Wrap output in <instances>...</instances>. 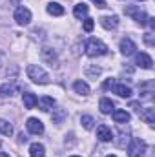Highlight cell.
Returning <instances> with one entry per match:
<instances>
[{
  "instance_id": "cell-1",
  "label": "cell",
  "mask_w": 155,
  "mask_h": 157,
  "mask_svg": "<svg viewBox=\"0 0 155 157\" xmlns=\"http://www.w3.org/2000/svg\"><path fill=\"white\" fill-rule=\"evenodd\" d=\"M84 48H86V55L89 57H102L108 53V46L100 39H88Z\"/></svg>"
},
{
  "instance_id": "cell-2",
  "label": "cell",
  "mask_w": 155,
  "mask_h": 157,
  "mask_svg": "<svg viewBox=\"0 0 155 157\" xmlns=\"http://www.w3.org/2000/svg\"><path fill=\"white\" fill-rule=\"evenodd\" d=\"M26 73H28V78H31L35 84H47L49 82V73L37 64H29Z\"/></svg>"
},
{
  "instance_id": "cell-3",
  "label": "cell",
  "mask_w": 155,
  "mask_h": 157,
  "mask_svg": "<svg viewBox=\"0 0 155 157\" xmlns=\"http://www.w3.org/2000/svg\"><path fill=\"white\" fill-rule=\"evenodd\" d=\"M124 13L128 17H131L135 22H139L141 26H146V22H148V15H146L144 9H141V6H126Z\"/></svg>"
},
{
  "instance_id": "cell-4",
  "label": "cell",
  "mask_w": 155,
  "mask_h": 157,
  "mask_svg": "<svg viewBox=\"0 0 155 157\" xmlns=\"http://www.w3.org/2000/svg\"><path fill=\"white\" fill-rule=\"evenodd\" d=\"M146 152V143L139 137H131L128 144V155L130 157H141Z\"/></svg>"
},
{
  "instance_id": "cell-5",
  "label": "cell",
  "mask_w": 155,
  "mask_h": 157,
  "mask_svg": "<svg viewBox=\"0 0 155 157\" xmlns=\"http://www.w3.org/2000/svg\"><path fill=\"white\" fill-rule=\"evenodd\" d=\"M13 18H15V22H17L18 26H28V24L31 22L33 15H31V11H29L28 7L20 6V7H17V9H15V13H13Z\"/></svg>"
},
{
  "instance_id": "cell-6",
  "label": "cell",
  "mask_w": 155,
  "mask_h": 157,
  "mask_svg": "<svg viewBox=\"0 0 155 157\" xmlns=\"http://www.w3.org/2000/svg\"><path fill=\"white\" fill-rule=\"evenodd\" d=\"M40 59H42L46 64H49L51 68H57V66H59V57H57V51H55L53 48H49V46H44V48L40 49Z\"/></svg>"
},
{
  "instance_id": "cell-7",
  "label": "cell",
  "mask_w": 155,
  "mask_h": 157,
  "mask_svg": "<svg viewBox=\"0 0 155 157\" xmlns=\"http://www.w3.org/2000/svg\"><path fill=\"white\" fill-rule=\"evenodd\" d=\"M26 128H28V132L33 133V135H42V133H44V122L37 117L28 119V121H26Z\"/></svg>"
},
{
  "instance_id": "cell-8",
  "label": "cell",
  "mask_w": 155,
  "mask_h": 157,
  "mask_svg": "<svg viewBox=\"0 0 155 157\" xmlns=\"http://www.w3.org/2000/svg\"><path fill=\"white\" fill-rule=\"evenodd\" d=\"M20 91V86L17 82H6L0 86V99H7V97H13Z\"/></svg>"
},
{
  "instance_id": "cell-9",
  "label": "cell",
  "mask_w": 155,
  "mask_h": 157,
  "mask_svg": "<svg viewBox=\"0 0 155 157\" xmlns=\"http://www.w3.org/2000/svg\"><path fill=\"white\" fill-rule=\"evenodd\" d=\"M135 64L139 66V68H142V70H152L153 68V59L148 55V53H137L135 55Z\"/></svg>"
},
{
  "instance_id": "cell-10",
  "label": "cell",
  "mask_w": 155,
  "mask_h": 157,
  "mask_svg": "<svg viewBox=\"0 0 155 157\" xmlns=\"http://www.w3.org/2000/svg\"><path fill=\"white\" fill-rule=\"evenodd\" d=\"M119 49H120V53H122L124 57H130V55L135 53L137 46H135V42H133L131 39H122L120 44H119Z\"/></svg>"
},
{
  "instance_id": "cell-11",
  "label": "cell",
  "mask_w": 155,
  "mask_h": 157,
  "mask_svg": "<svg viewBox=\"0 0 155 157\" xmlns=\"http://www.w3.org/2000/svg\"><path fill=\"white\" fill-rule=\"evenodd\" d=\"M97 139L102 141V143H110V141L113 139V132H112V128L106 126V124H100V126L97 128Z\"/></svg>"
},
{
  "instance_id": "cell-12",
  "label": "cell",
  "mask_w": 155,
  "mask_h": 157,
  "mask_svg": "<svg viewBox=\"0 0 155 157\" xmlns=\"http://www.w3.org/2000/svg\"><path fill=\"white\" fill-rule=\"evenodd\" d=\"M99 22H100V26H102L104 29H115L117 26H119V17H115V15L100 17V18H99Z\"/></svg>"
},
{
  "instance_id": "cell-13",
  "label": "cell",
  "mask_w": 155,
  "mask_h": 157,
  "mask_svg": "<svg viewBox=\"0 0 155 157\" xmlns=\"http://www.w3.org/2000/svg\"><path fill=\"white\" fill-rule=\"evenodd\" d=\"M66 119H68V110H66V108H53V112H51V121H53L55 124H62Z\"/></svg>"
},
{
  "instance_id": "cell-14",
  "label": "cell",
  "mask_w": 155,
  "mask_h": 157,
  "mask_svg": "<svg viewBox=\"0 0 155 157\" xmlns=\"http://www.w3.org/2000/svg\"><path fill=\"white\" fill-rule=\"evenodd\" d=\"M99 108H100V112H102L104 115H110V113L115 110V102H113L112 99H108V97H102V99L99 101Z\"/></svg>"
},
{
  "instance_id": "cell-15",
  "label": "cell",
  "mask_w": 155,
  "mask_h": 157,
  "mask_svg": "<svg viewBox=\"0 0 155 157\" xmlns=\"http://www.w3.org/2000/svg\"><path fill=\"white\" fill-rule=\"evenodd\" d=\"M37 104L40 106V110H42V112H49V110H53V108H55V104H57V102H55V99H53V97L44 95V97H40V99H39V102H37Z\"/></svg>"
},
{
  "instance_id": "cell-16",
  "label": "cell",
  "mask_w": 155,
  "mask_h": 157,
  "mask_svg": "<svg viewBox=\"0 0 155 157\" xmlns=\"http://www.w3.org/2000/svg\"><path fill=\"white\" fill-rule=\"evenodd\" d=\"M22 102H24V108H28V110H33L35 106H37V102H39V97L35 95V93H24L22 95Z\"/></svg>"
},
{
  "instance_id": "cell-17",
  "label": "cell",
  "mask_w": 155,
  "mask_h": 157,
  "mask_svg": "<svg viewBox=\"0 0 155 157\" xmlns=\"http://www.w3.org/2000/svg\"><path fill=\"white\" fill-rule=\"evenodd\" d=\"M112 90H113V93H117L119 97H124V99L131 97V88L126 86V84H113Z\"/></svg>"
},
{
  "instance_id": "cell-18",
  "label": "cell",
  "mask_w": 155,
  "mask_h": 157,
  "mask_svg": "<svg viewBox=\"0 0 155 157\" xmlns=\"http://www.w3.org/2000/svg\"><path fill=\"white\" fill-rule=\"evenodd\" d=\"M112 115H113V121L119 122V124H126V122H130V119H131L126 110H113Z\"/></svg>"
},
{
  "instance_id": "cell-19",
  "label": "cell",
  "mask_w": 155,
  "mask_h": 157,
  "mask_svg": "<svg viewBox=\"0 0 155 157\" xmlns=\"http://www.w3.org/2000/svg\"><path fill=\"white\" fill-rule=\"evenodd\" d=\"M29 157H46V148L42 143H33L29 146Z\"/></svg>"
},
{
  "instance_id": "cell-20",
  "label": "cell",
  "mask_w": 155,
  "mask_h": 157,
  "mask_svg": "<svg viewBox=\"0 0 155 157\" xmlns=\"http://www.w3.org/2000/svg\"><path fill=\"white\" fill-rule=\"evenodd\" d=\"M46 11H47L49 15H53V17H62V15H64V7H62L60 4H57V2H49V4L46 6Z\"/></svg>"
},
{
  "instance_id": "cell-21",
  "label": "cell",
  "mask_w": 155,
  "mask_h": 157,
  "mask_svg": "<svg viewBox=\"0 0 155 157\" xmlns=\"http://www.w3.org/2000/svg\"><path fill=\"white\" fill-rule=\"evenodd\" d=\"M73 90L77 91L78 95H82V97L89 95V86H88V82H84V80H75V82H73Z\"/></svg>"
},
{
  "instance_id": "cell-22",
  "label": "cell",
  "mask_w": 155,
  "mask_h": 157,
  "mask_svg": "<svg viewBox=\"0 0 155 157\" xmlns=\"http://www.w3.org/2000/svg\"><path fill=\"white\" fill-rule=\"evenodd\" d=\"M139 113H141V119L144 122H148V124H153L155 122V108H144Z\"/></svg>"
},
{
  "instance_id": "cell-23",
  "label": "cell",
  "mask_w": 155,
  "mask_h": 157,
  "mask_svg": "<svg viewBox=\"0 0 155 157\" xmlns=\"http://www.w3.org/2000/svg\"><path fill=\"white\" fill-rule=\"evenodd\" d=\"M88 11H89V7H88L84 2H78V4H75V7H73V15H75L77 18H84V17L88 15Z\"/></svg>"
},
{
  "instance_id": "cell-24",
  "label": "cell",
  "mask_w": 155,
  "mask_h": 157,
  "mask_svg": "<svg viewBox=\"0 0 155 157\" xmlns=\"http://www.w3.org/2000/svg\"><path fill=\"white\" fill-rule=\"evenodd\" d=\"M102 73V68H99L97 64H89V66H86V75L89 78H95L97 80V77Z\"/></svg>"
},
{
  "instance_id": "cell-25",
  "label": "cell",
  "mask_w": 155,
  "mask_h": 157,
  "mask_svg": "<svg viewBox=\"0 0 155 157\" xmlns=\"http://www.w3.org/2000/svg\"><path fill=\"white\" fill-rule=\"evenodd\" d=\"M13 124L9 122V121H6V119H0V133H4V135H13Z\"/></svg>"
},
{
  "instance_id": "cell-26",
  "label": "cell",
  "mask_w": 155,
  "mask_h": 157,
  "mask_svg": "<svg viewBox=\"0 0 155 157\" xmlns=\"http://www.w3.org/2000/svg\"><path fill=\"white\" fill-rule=\"evenodd\" d=\"M80 122H82V126L86 130H93L95 128V119L91 117V115H82L80 117Z\"/></svg>"
},
{
  "instance_id": "cell-27",
  "label": "cell",
  "mask_w": 155,
  "mask_h": 157,
  "mask_svg": "<svg viewBox=\"0 0 155 157\" xmlns=\"http://www.w3.org/2000/svg\"><path fill=\"white\" fill-rule=\"evenodd\" d=\"M93 26H95L93 18H84V31L86 33H91L93 31Z\"/></svg>"
},
{
  "instance_id": "cell-28",
  "label": "cell",
  "mask_w": 155,
  "mask_h": 157,
  "mask_svg": "<svg viewBox=\"0 0 155 157\" xmlns=\"http://www.w3.org/2000/svg\"><path fill=\"white\" fill-rule=\"evenodd\" d=\"M144 42H146L148 46H155V40H153V33H146V35H144Z\"/></svg>"
},
{
  "instance_id": "cell-29",
  "label": "cell",
  "mask_w": 155,
  "mask_h": 157,
  "mask_svg": "<svg viewBox=\"0 0 155 157\" xmlns=\"http://www.w3.org/2000/svg\"><path fill=\"white\" fill-rule=\"evenodd\" d=\"M97 7H106V0H91Z\"/></svg>"
},
{
  "instance_id": "cell-30",
  "label": "cell",
  "mask_w": 155,
  "mask_h": 157,
  "mask_svg": "<svg viewBox=\"0 0 155 157\" xmlns=\"http://www.w3.org/2000/svg\"><path fill=\"white\" fill-rule=\"evenodd\" d=\"M146 24H148L152 29H155V18H153V17H148V22H146Z\"/></svg>"
},
{
  "instance_id": "cell-31",
  "label": "cell",
  "mask_w": 155,
  "mask_h": 157,
  "mask_svg": "<svg viewBox=\"0 0 155 157\" xmlns=\"http://www.w3.org/2000/svg\"><path fill=\"white\" fill-rule=\"evenodd\" d=\"M113 84H115V82H113V78H110V80H106V82H104V90H108V88H112Z\"/></svg>"
},
{
  "instance_id": "cell-32",
  "label": "cell",
  "mask_w": 155,
  "mask_h": 157,
  "mask_svg": "<svg viewBox=\"0 0 155 157\" xmlns=\"http://www.w3.org/2000/svg\"><path fill=\"white\" fill-rule=\"evenodd\" d=\"M130 106H131V108H133L135 112H141V104H139V102H131Z\"/></svg>"
},
{
  "instance_id": "cell-33",
  "label": "cell",
  "mask_w": 155,
  "mask_h": 157,
  "mask_svg": "<svg viewBox=\"0 0 155 157\" xmlns=\"http://www.w3.org/2000/svg\"><path fill=\"white\" fill-rule=\"evenodd\" d=\"M0 157H9V154H6V152H0Z\"/></svg>"
},
{
  "instance_id": "cell-34",
  "label": "cell",
  "mask_w": 155,
  "mask_h": 157,
  "mask_svg": "<svg viewBox=\"0 0 155 157\" xmlns=\"http://www.w3.org/2000/svg\"><path fill=\"white\" fill-rule=\"evenodd\" d=\"M106 157H117V155H106Z\"/></svg>"
},
{
  "instance_id": "cell-35",
  "label": "cell",
  "mask_w": 155,
  "mask_h": 157,
  "mask_svg": "<svg viewBox=\"0 0 155 157\" xmlns=\"http://www.w3.org/2000/svg\"><path fill=\"white\" fill-rule=\"evenodd\" d=\"M70 157H78V155H70Z\"/></svg>"
},
{
  "instance_id": "cell-36",
  "label": "cell",
  "mask_w": 155,
  "mask_h": 157,
  "mask_svg": "<svg viewBox=\"0 0 155 157\" xmlns=\"http://www.w3.org/2000/svg\"><path fill=\"white\" fill-rule=\"evenodd\" d=\"M0 146H2V139H0Z\"/></svg>"
}]
</instances>
